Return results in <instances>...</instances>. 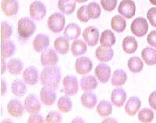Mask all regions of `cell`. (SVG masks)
<instances>
[{
    "mask_svg": "<svg viewBox=\"0 0 156 123\" xmlns=\"http://www.w3.org/2000/svg\"><path fill=\"white\" fill-rule=\"evenodd\" d=\"M40 80L42 86L52 87L57 90L61 80V72L57 65L44 66L41 70Z\"/></svg>",
    "mask_w": 156,
    "mask_h": 123,
    "instance_id": "cell-1",
    "label": "cell"
},
{
    "mask_svg": "<svg viewBox=\"0 0 156 123\" xmlns=\"http://www.w3.org/2000/svg\"><path fill=\"white\" fill-rule=\"evenodd\" d=\"M18 34L21 38L27 39L31 37L36 30V25L28 17H23L18 21Z\"/></svg>",
    "mask_w": 156,
    "mask_h": 123,
    "instance_id": "cell-2",
    "label": "cell"
},
{
    "mask_svg": "<svg viewBox=\"0 0 156 123\" xmlns=\"http://www.w3.org/2000/svg\"><path fill=\"white\" fill-rule=\"evenodd\" d=\"M66 19L62 13L55 12L51 14L48 19V26L50 30L55 33H58L63 30Z\"/></svg>",
    "mask_w": 156,
    "mask_h": 123,
    "instance_id": "cell-3",
    "label": "cell"
},
{
    "mask_svg": "<svg viewBox=\"0 0 156 123\" xmlns=\"http://www.w3.org/2000/svg\"><path fill=\"white\" fill-rule=\"evenodd\" d=\"M130 30L136 37H144L148 30L147 19L144 17H137L134 19L130 25Z\"/></svg>",
    "mask_w": 156,
    "mask_h": 123,
    "instance_id": "cell-4",
    "label": "cell"
},
{
    "mask_svg": "<svg viewBox=\"0 0 156 123\" xmlns=\"http://www.w3.org/2000/svg\"><path fill=\"white\" fill-rule=\"evenodd\" d=\"M30 16L34 20H41L45 16L47 9L44 3L40 1H34L30 5Z\"/></svg>",
    "mask_w": 156,
    "mask_h": 123,
    "instance_id": "cell-5",
    "label": "cell"
},
{
    "mask_svg": "<svg viewBox=\"0 0 156 123\" xmlns=\"http://www.w3.org/2000/svg\"><path fill=\"white\" fill-rule=\"evenodd\" d=\"M62 84L64 87V92L68 96H74L79 90L78 80L76 76L68 75L63 78Z\"/></svg>",
    "mask_w": 156,
    "mask_h": 123,
    "instance_id": "cell-6",
    "label": "cell"
},
{
    "mask_svg": "<svg viewBox=\"0 0 156 123\" xmlns=\"http://www.w3.org/2000/svg\"><path fill=\"white\" fill-rule=\"evenodd\" d=\"M118 12L123 17L131 19L136 12V5L133 0H122L118 7Z\"/></svg>",
    "mask_w": 156,
    "mask_h": 123,
    "instance_id": "cell-7",
    "label": "cell"
},
{
    "mask_svg": "<svg viewBox=\"0 0 156 123\" xmlns=\"http://www.w3.org/2000/svg\"><path fill=\"white\" fill-rule=\"evenodd\" d=\"M83 38L89 46L94 47L97 45L99 39V31L97 27L94 26H89L84 29L83 32Z\"/></svg>",
    "mask_w": 156,
    "mask_h": 123,
    "instance_id": "cell-8",
    "label": "cell"
},
{
    "mask_svg": "<svg viewBox=\"0 0 156 123\" xmlns=\"http://www.w3.org/2000/svg\"><path fill=\"white\" fill-rule=\"evenodd\" d=\"M92 62L87 57H80L75 62V70L81 76L89 73L92 69Z\"/></svg>",
    "mask_w": 156,
    "mask_h": 123,
    "instance_id": "cell-9",
    "label": "cell"
},
{
    "mask_svg": "<svg viewBox=\"0 0 156 123\" xmlns=\"http://www.w3.org/2000/svg\"><path fill=\"white\" fill-rule=\"evenodd\" d=\"M56 92L55 89L50 86H43L40 91V98L41 102L45 105H52L56 100Z\"/></svg>",
    "mask_w": 156,
    "mask_h": 123,
    "instance_id": "cell-10",
    "label": "cell"
},
{
    "mask_svg": "<svg viewBox=\"0 0 156 123\" xmlns=\"http://www.w3.org/2000/svg\"><path fill=\"white\" fill-rule=\"evenodd\" d=\"M24 107L30 114H37L41 111V106L36 95L30 93L24 100Z\"/></svg>",
    "mask_w": 156,
    "mask_h": 123,
    "instance_id": "cell-11",
    "label": "cell"
},
{
    "mask_svg": "<svg viewBox=\"0 0 156 123\" xmlns=\"http://www.w3.org/2000/svg\"><path fill=\"white\" fill-rule=\"evenodd\" d=\"M58 61V57L56 51L52 48L44 50L41 54V63L43 66L56 65Z\"/></svg>",
    "mask_w": 156,
    "mask_h": 123,
    "instance_id": "cell-12",
    "label": "cell"
},
{
    "mask_svg": "<svg viewBox=\"0 0 156 123\" xmlns=\"http://www.w3.org/2000/svg\"><path fill=\"white\" fill-rule=\"evenodd\" d=\"M1 8L6 16H12L17 14L19 3L17 0H2Z\"/></svg>",
    "mask_w": 156,
    "mask_h": 123,
    "instance_id": "cell-13",
    "label": "cell"
},
{
    "mask_svg": "<svg viewBox=\"0 0 156 123\" xmlns=\"http://www.w3.org/2000/svg\"><path fill=\"white\" fill-rule=\"evenodd\" d=\"M50 39L48 36L44 33H38L33 40V47L37 52H42L49 46Z\"/></svg>",
    "mask_w": 156,
    "mask_h": 123,
    "instance_id": "cell-14",
    "label": "cell"
},
{
    "mask_svg": "<svg viewBox=\"0 0 156 123\" xmlns=\"http://www.w3.org/2000/svg\"><path fill=\"white\" fill-rule=\"evenodd\" d=\"M24 106L17 99H12L7 104V111L11 116L14 118H20L23 114Z\"/></svg>",
    "mask_w": 156,
    "mask_h": 123,
    "instance_id": "cell-15",
    "label": "cell"
},
{
    "mask_svg": "<svg viewBox=\"0 0 156 123\" xmlns=\"http://www.w3.org/2000/svg\"><path fill=\"white\" fill-rule=\"evenodd\" d=\"M98 79L102 83H107L111 76V68L107 64L101 63L96 66L94 70Z\"/></svg>",
    "mask_w": 156,
    "mask_h": 123,
    "instance_id": "cell-16",
    "label": "cell"
},
{
    "mask_svg": "<svg viewBox=\"0 0 156 123\" xmlns=\"http://www.w3.org/2000/svg\"><path fill=\"white\" fill-rule=\"evenodd\" d=\"M114 51L111 47H106L101 45L97 47L95 51V56L98 61L101 62H107L113 58Z\"/></svg>",
    "mask_w": 156,
    "mask_h": 123,
    "instance_id": "cell-17",
    "label": "cell"
},
{
    "mask_svg": "<svg viewBox=\"0 0 156 123\" xmlns=\"http://www.w3.org/2000/svg\"><path fill=\"white\" fill-rule=\"evenodd\" d=\"M23 80L29 85H35L38 81V70L36 67L30 65L23 72Z\"/></svg>",
    "mask_w": 156,
    "mask_h": 123,
    "instance_id": "cell-18",
    "label": "cell"
},
{
    "mask_svg": "<svg viewBox=\"0 0 156 123\" xmlns=\"http://www.w3.org/2000/svg\"><path fill=\"white\" fill-rule=\"evenodd\" d=\"M111 100L112 104L117 107H122L126 100V93L122 88H115L112 91Z\"/></svg>",
    "mask_w": 156,
    "mask_h": 123,
    "instance_id": "cell-19",
    "label": "cell"
},
{
    "mask_svg": "<svg viewBox=\"0 0 156 123\" xmlns=\"http://www.w3.org/2000/svg\"><path fill=\"white\" fill-rule=\"evenodd\" d=\"M141 106V101L137 97H131L128 99L125 105V111L129 116H134Z\"/></svg>",
    "mask_w": 156,
    "mask_h": 123,
    "instance_id": "cell-20",
    "label": "cell"
},
{
    "mask_svg": "<svg viewBox=\"0 0 156 123\" xmlns=\"http://www.w3.org/2000/svg\"><path fill=\"white\" fill-rule=\"evenodd\" d=\"M80 101H81L82 105L86 108L91 109L95 107L98 101V97L91 91H84V93L81 95L80 97Z\"/></svg>",
    "mask_w": 156,
    "mask_h": 123,
    "instance_id": "cell-21",
    "label": "cell"
},
{
    "mask_svg": "<svg viewBox=\"0 0 156 123\" xmlns=\"http://www.w3.org/2000/svg\"><path fill=\"white\" fill-rule=\"evenodd\" d=\"M98 85L97 79L92 75L83 76L80 79V87L83 91H91Z\"/></svg>",
    "mask_w": 156,
    "mask_h": 123,
    "instance_id": "cell-22",
    "label": "cell"
},
{
    "mask_svg": "<svg viewBox=\"0 0 156 123\" xmlns=\"http://www.w3.org/2000/svg\"><path fill=\"white\" fill-rule=\"evenodd\" d=\"M75 0H58V9L66 15H70L74 12L76 9Z\"/></svg>",
    "mask_w": 156,
    "mask_h": 123,
    "instance_id": "cell-23",
    "label": "cell"
},
{
    "mask_svg": "<svg viewBox=\"0 0 156 123\" xmlns=\"http://www.w3.org/2000/svg\"><path fill=\"white\" fill-rule=\"evenodd\" d=\"M122 49L126 54H133L138 47V43L132 36H127L122 40Z\"/></svg>",
    "mask_w": 156,
    "mask_h": 123,
    "instance_id": "cell-24",
    "label": "cell"
},
{
    "mask_svg": "<svg viewBox=\"0 0 156 123\" xmlns=\"http://www.w3.org/2000/svg\"><path fill=\"white\" fill-rule=\"evenodd\" d=\"M1 54L4 58L12 56L16 51V46L14 42L10 40H5L2 41L1 44Z\"/></svg>",
    "mask_w": 156,
    "mask_h": 123,
    "instance_id": "cell-25",
    "label": "cell"
},
{
    "mask_svg": "<svg viewBox=\"0 0 156 123\" xmlns=\"http://www.w3.org/2000/svg\"><path fill=\"white\" fill-rule=\"evenodd\" d=\"M116 38L113 32L110 30H105L101 33L100 37V44L101 45L106 47H111L115 44Z\"/></svg>",
    "mask_w": 156,
    "mask_h": 123,
    "instance_id": "cell-26",
    "label": "cell"
},
{
    "mask_svg": "<svg viewBox=\"0 0 156 123\" xmlns=\"http://www.w3.org/2000/svg\"><path fill=\"white\" fill-rule=\"evenodd\" d=\"M55 51L61 54H66L69 50V42L67 37H58L54 41Z\"/></svg>",
    "mask_w": 156,
    "mask_h": 123,
    "instance_id": "cell-27",
    "label": "cell"
},
{
    "mask_svg": "<svg viewBox=\"0 0 156 123\" xmlns=\"http://www.w3.org/2000/svg\"><path fill=\"white\" fill-rule=\"evenodd\" d=\"M80 33H81V29L80 26L76 23H71L66 26L63 33L64 36L67 37L69 40H75L80 35Z\"/></svg>",
    "mask_w": 156,
    "mask_h": 123,
    "instance_id": "cell-28",
    "label": "cell"
},
{
    "mask_svg": "<svg viewBox=\"0 0 156 123\" xmlns=\"http://www.w3.org/2000/svg\"><path fill=\"white\" fill-rule=\"evenodd\" d=\"M8 71L12 75H19L23 69V62L20 58H11L7 62Z\"/></svg>",
    "mask_w": 156,
    "mask_h": 123,
    "instance_id": "cell-29",
    "label": "cell"
},
{
    "mask_svg": "<svg viewBox=\"0 0 156 123\" xmlns=\"http://www.w3.org/2000/svg\"><path fill=\"white\" fill-rule=\"evenodd\" d=\"M127 80L126 72L122 69H118L114 71L111 79V83L115 86H121L124 85Z\"/></svg>",
    "mask_w": 156,
    "mask_h": 123,
    "instance_id": "cell-30",
    "label": "cell"
},
{
    "mask_svg": "<svg viewBox=\"0 0 156 123\" xmlns=\"http://www.w3.org/2000/svg\"><path fill=\"white\" fill-rule=\"evenodd\" d=\"M141 57L148 65H153L156 64V50L153 47H147L142 50Z\"/></svg>",
    "mask_w": 156,
    "mask_h": 123,
    "instance_id": "cell-31",
    "label": "cell"
},
{
    "mask_svg": "<svg viewBox=\"0 0 156 123\" xmlns=\"http://www.w3.org/2000/svg\"><path fill=\"white\" fill-rule=\"evenodd\" d=\"M87 50V46L83 40L75 39V40L71 46V51L74 56L77 57L86 53Z\"/></svg>",
    "mask_w": 156,
    "mask_h": 123,
    "instance_id": "cell-32",
    "label": "cell"
},
{
    "mask_svg": "<svg viewBox=\"0 0 156 123\" xmlns=\"http://www.w3.org/2000/svg\"><path fill=\"white\" fill-rule=\"evenodd\" d=\"M96 111L98 114L101 117H107L112 114V105L109 101L106 100H102L98 103L96 107Z\"/></svg>",
    "mask_w": 156,
    "mask_h": 123,
    "instance_id": "cell-33",
    "label": "cell"
},
{
    "mask_svg": "<svg viewBox=\"0 0 156 123\" xmlns=\"http://www.w3.org/2000/svg\"><path fill=\"white\" fill-rule=\"evenodd\" d=\"M11 90H12V93L16 95V97H23V95H25L26 92H27L26 83L23 82L21 79H15L12 83Z\"/></svg>",
    "mask_w": 156,
    "mask_h": 123,
    "instance_id": "cell-34",
    "label": "cell"
},
{
    "mask_svg": "<svg viewBox=\"0 0 156 123\" xmlns=\"http://www.w3.org/2000/svg\"><path fill=\"white\" fill-rule=\"evenodd\" d=\"M111 26L113 30L117 33H122L126 27V22L123 17L119 15L113 16L111 20Z\"/></svg>",
    "mask_w": 156,
    "mask_h": 123,
    "instance_id": "cell-35",
    "label": "cell"
},
{
    "mask_svg": "<svg viewBox=\"0 0 156 123\" xmlns=\"http://www.w3.org/2000/svg\"><path fill=\"white\" fill-rule=\"evenodd\" d=\"M127 65L129 70L134 73H138V72H141L144 68L143 62L137 56H133L129 58V59L128 60Z\"/></svg>",
    "mask_w": 156,
    "mask_h": 123,
    "instance_id": "cell-36",
    "label": "cell"
},
{
    "mask_svg": "<svg viewBox=\"0 0 156 123\" xmlns=\"http://www.w3.org/2000/svg\"><path fill=\"white\" fill-rule=\"evenodd\" d=\"M58 110L62 113H68L72 110L73 103L68 96H62L57 102Z\"/></svg>",
    "mask_w": 156,
    "mask_h": 123,
    "instance_id": "cell-37",
    "label": "cell"
},
{
    "mask_svg": "<svg viewBox=\"0 0 156 123\" xmlns=\"http://www.w3.org/2000/svg\"><path fill=\"white\" fill-rule=\"evenodd\" d=\"M138 119L140 122L149 123L154 119V113L149 108L141 109L138 113Z\"/></svg>",
    "mask_w": 156,
    "mask_h": 123,
    "instance_id": "cell-38",
    "label": "cell"
},
{
    "mask_svg": "<svg viewBox=\"0 0 156 123\" xmlns=\"http://www.w3.org/2000/svg\"><path fill=\"white\" fill-rule=\"evenodd\" d=\"M87 12H88V15L90 19H94L99 18L101 12L99 4L94 2H90L87 5Z\"/></svg>",
    "mask_w": 156,
    "mask_h": 123,
    "instance_id": "cell-39",
    "label": "cell"
},
{
    "mask_svg": "<svg viewBox=\"0 0 156 123\" xmlns=\"http://www.w3.org/2000/svg\"><path fill=\"white\" fill-rule=\"evenodd\" d=\"M12 34V27L5 21L1 22V40L2 41L8 40Z\"/></svg>",
    "mask_w": 156,
    "mask_h": 123,
    "instance_id": "cell-40",
    "label": "cell"
},
{
    "mask_svg": "<svg viewBox=\"0 0 156 123\" xmlns=\"http://www.w3.org/2000/svg\"><path fill=\"white\" fill-rule=\"evenodd\" d=\"M76 17L82 23H87L90 19L87 12V5H82L76 12Z\"/></svg>",
    "mask_w": 156,
    "mask_h": 123,
    "instance_id": "cell-41",
    "label": "cell"
},
{
    "mask_svg": "<svg viewBox=\"0 0 156 123\" xmlns=\"http://www.w3.org/2000/svg\"><path fill=\"white\" fill-rule=\"evenodd\" d=\"M62 120V115L58 111H51L47 114L45 122L48 123H59Z\"/></svg>",
    "mask_w": 156,
    "mask_h": 123,
    "instance_id": "cell-42",
    "label": "cell"
},
{
    "mask_svg": "<svg viewBox=\"0 0 156 123\" xmlns=\"http://www.w3.org/2000/svg\"><path fill=\"white\" fill-rule=\"evenodd\" d=\"M100 2L103 9L106 11L111 12L116 7L117 0H101Z\"/></svg>",
    "mask_w": 156,
    "mask_h": 123,
    "instance_id": "cell-43",
    "label": "cell"
},
{
    "mask_svg": "<svg viewBox=\"0 0 156 123\" xmlns=\"http://www.w3.org/2000/svg\"><path fill=\"white\" fill-rule=\"evenodd\" d=\"M147 18L151 26L156 27V7L148 9L147 12Z\"/></svg>",
    "mask_w": 156,
    "mask_h": 123,
    "instance_id": "cell-44",
    "label": "cell"
},
{
    "mask_svg": "<svg viewBox=\"0 0 156 123\" xmlns=\"http://www.w3.org/2000/svg\"><path fill=\"white\" fill-rule=\"evenodd\" d=\"M44 121V118L41 114L38 113L37 114H30V117L28 118L27 122L28 123H43Z\"/></svg>",
    "mask_w": 156,
    "mask_h": 123,
    "instance_id": "cell-45",
    "label": "cell"
},
{
    "mask_svg": "<svg viewBox=\"0 0 156 123\" xmlns=\"http://www.w3.org/2000/svg\"><path fill=\"white\" fill-rule=\"evenodd\" d=\"M147 41L149 45L156 48V30H152L147 37Z\"/></svg>",
    "mask_w": 156,
    "mask_h": 123,
    "instance_id": "cell-46",
    "label": "cell"
},
{
    "mask_svg": "<svg viewBox=\"0 0 156 123\" xmlns=\"http://www.w3.org/2000/svg\"><path fill=\"white\" fill-rule=\"evenodd\" d=\"M148 103L149 105L151 106V107H152L154 110L156 111V90L153 91L150 94L148 98Z\"/></svg>",
    "mask_w": 156,
    "mask_h": 123,
    "instance_id": "cell-47",
    "label": "cell"
},
{
    "mask_svg": "<svg viewBox=\"0 0 156 123\" xmlns=\"http://www.w3.org/2000/svg\"><path fill=\"white\" fill-rule=\"evenodd\" d=\"M7 90V86H6V83L4 79H1V95L3 96L6 92Z\"/></svg>",
    "mask_w": 156,
    "mask_h": 123,
    "instance_id": "cell-48",
    "label": "cell"
},
{
    "mask_svg": "<svg viewBox=\"0 0 156 123\" xmlns=\"http://www.w3.org/2000/svg\"><path fill=\"white\" fill-rule=\"evenodd\" d=\"M76 2H79V3H83V2H87L88 0H75Z\"/></svg>",
    "mask_w": 156,
    "mask_h": 123,
    "instance_id": "cell-49",
    "label": "cell"
},
{
    "mask_svg": "<svg viewBox=\"0 0 156 123\" xmlns=\"http://www.w3.org/2000/svg\"><path fill=\"white\" fill-rule=\"evenodd\" d=\"M149 1H150V2L151 4H153L154 5H156V0H149Z\"/></svg>",
    "mask_w": 156,
    "mask_h": 123,
    "instance_id": "cell-50",
    "label": "cell"
}]
</instances>
